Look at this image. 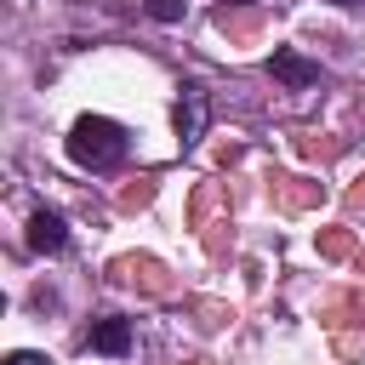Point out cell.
Segmentation results:
<instances>
[{
  "instance_id": "6da1fadb",
  "label": "cell",
  "mask_w": 365,
  "mask_h": 365,
  "mask_svg": "<svg viewBox=\"0 0 365 365\" xmlns=\"http://www.w3.org/2000/svg\"><path fill=\"white\" fill-rule=\"evenodd\" d=\"M125 154H131V131H125L120 120H108V114H80V120L68 125V160H74V165H86V171H114V165H125Z\"/></svg>"
},
{
  "instance_id": "7a4b0ae2",
  "label": "cell",
  "mask_w": 365,
  "mask_h": 365,
  "mask_svg": "<svg viewBox=\"0 0 365 365\" xmlns=\"http://www.w3.org/2000/svg\"><path fill=\"white\" fill-rule=\"evenodd\" d=\"M268 74H274L279 86H291V91H308V86H319V63H314V57H302L297 46H274V57H268Z\"/></svg>"
},
{
  "instance_id": "3957f363",
  "label": "cell",
  "mask_w": 365,
  "mask_h": 365,
  "mask_svg": "<svg viewBox=\"0 0 365 365\" xmlns=\"http://www.w3.org/2000/svg\"><path fill=\"white\" fill-rule=\"evenodd\" d=\"M205 120H211V91L200 80H188L182 97H177V137L182 143H200L205 137Z\"/></svg>"
},
{
  "instance_id": "277c9868",
  "label": "cell",
  "mask_w": 365,
  "mask_h": 365,
  "mask_svg": "<svg viewBox=\"0 0 365 365\" xmlns=\"http://www.w3.org/2000/svg\"><path fill=\"white\" fill-rule=\"evenodd\" d=\"M68 245V228H63V217L57 211H34L29 217V251H40V257H57Z\"/></svg>"
},
{
  "instance_id": "5b68a950",
  "label": "cell",
  "mask_w": 365,
  "mask_h": 365,
  "mask_svg": "<svg viewBox=\"0 0 365 365\" xmlns=\"http://www.w3.org/2000/svg\"><path fill=\"white\" fill-rule=\"evenodd\" d=\"M91 354H108V359H120V354H131V319H120V314H108V319H97L91 325Z\"/></svg>"
},
{
  "instance_id": "8992f818",
  "label": "cell",
  "mask_w": 365,
  "mask_h": 365,
  "mask_svg": "<svg viewBox=\"0 0 365 365\" xmlns=\"http://www.w3.org/2000/svg\"><path fill=\"white\" fill-rule=\"evenodd\" d=\"M182 11H188V0H148V17L154 23H177Z\"/></svg>"
},
{
  "instance_id": "52a82bcc",
  "label": "cell",
  "mask_w": 365,
  "mask_h": 365,
  "mask_svg": "<svg viewBox=\"0 0 365 365\" xmlns=\"http://www.w3.org/2000/svg\"><path fill=\"white\" fill-rule=\"evenodd\" d=\"M6 365H51V359H46V354H34V348H11V354H6Z\"/></svg>"
},
{
  "instance_id": "ba28073f",
  "label": "cell",
  "mask_w": 365,
  "mask_h": 365,
  "mask_svg": "<svg viewBox=\"0 0 365 365\" xmlns=\"http://www.w3.org/2000/svg\"><path fill=\"white\" fill-rule=\"evenodd\" d=\"M342 6H365V0H342Z\"/></svg>"
},
{
  "instance_id": "9c48e42d",
  "label": "cell",
  "mask_w": 365,
  "mask_h": 365,
  "mask_svg": "<svg viewBox=\"0 0 365 365\" xmlns=\"http://www.w3.org/2000/svg\"><path fill=\"white\" fill-rule=\"evenodd\" d=\"M222 6H240V0H222Z\"/></svg>"
}]
</instances>
